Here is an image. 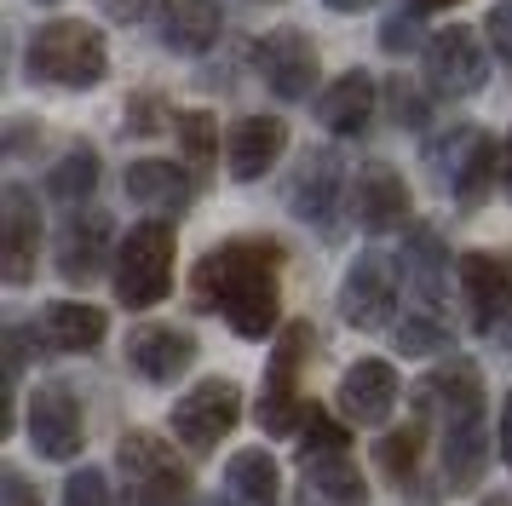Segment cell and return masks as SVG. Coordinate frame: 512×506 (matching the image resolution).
<instances>
[{"label": "cell", "instance_id": "42", "mask_svg": "<svg viewBox=\"0 0 512 506\" xmlns=\"http://www.w3.org/2000/svg\"><path fill=\"white\" fill-rule=\"evenodd\" d=\"M484 506H507V501H501V495H495V501H484Z\"/></svg>", "mask_w": 512, "mask_h": 506}, {"label": "cell", "instance_id": "21", "mask_svg": "<svg viewBox=\"0 0 512 506\" xmlns=\"http://www.w3.org/2000/svg\"><path fill=\"white\" fill-rule=\"evenodd\" d=\"M127 196H133L144 213L173 219V213L190 207V179H185V167H173V161H133V167H127Z\"/></svg>", "mask_w": 512, "mask_h": 506}, {"label": "cell", "instance_id": "5", "mask_svg": "<svg viewBox=\"0 0 512 506\" xmlns=\"http://www.w3.org/2000/svg\"><path fill=\"white\" fill-rule=\"evenodd\" d=\"M173 288V225L150 219V225L127 230V242L116 253V299L127 311L162 305Z\"/></svg>", "mask_w": 512, "mask_h": 506}, {"label": "cell", "instance_id": "38", "mask_svg": "<svg viewBox=\"0 0 512 506\" xmlns=\"http://www.w3.org/2000/svg\"><path fill=\"white\" fill-rule=\"evenodd\" d=\"M501 455L512 466V391H507V403H501Z\"/></svg>", "mask_w": 512, "mask_h": 506}, {"label": "cell", "instance_id": "11", "mask_svg": "<svg viewBox=\"0 0 512 506\" xmlns=\"http://www.w3.org/2000/svg\"><path fill=\"white\" fill-rule=\"evenodd\" d=\"M455 276H461V299H466L472 328L495 334L501 317L512 311V259H501V253H466L455 265Z\"/></svg>", "mask_w": 512, "mask_h": 506}, {"label": "cell", "instance_id": "19", "mask_svg": "<svg viewBox=\"0 0 512 506\" xmlns=\"http://www.w3.org/2000/svg\"><path fill=\"white\" fill-rule=\"evenodd\" d=\"M110 259V219L104 213H75L58 236V271L70 282H93Z\"/></svg>", "mask_w": 512, "mask_h": 506}, {"label": "cell", "instance_id": "34", "mask_svg": "<svg viewBox=\"0 0 512 506\" xmlns=\"http://www.w3.org/2000/svg\"><path fill=\"white\" fill-rule=\"evenodd\" d=\"M484 35H489V46H495V58L512 69V0H495V6H489Z\"/></svg>", "mask_w": 512, "mask_h": 506}, {"label": "cell", "instance_id": "9", "mask_svg": "<svg viewBox=\"0 0 512 506\" xmlns=\"http://www.w3.org/2000/svg\"><path fill=\"white\" fill-rule=\"evenodd\" d=\"M254 69L282 104H300V98H311V81H317V52L300 29H271L254 46Z\"/></svg>", "mask_w": 512, "mask_h": 506}, {"label": "cell", "instance_id": "40", "mask_svg": "<svg viewBox=\"0 0 512 506\" xmlns=\"http://www.w3.org/2000/svg\"><path fill=\"white\" fill-rule=\"evenodd\" d=\"M328 12H369L374 0H323Z\"/></svg>", "mask_w": 512, "mask_h": 506}, {"label": "cell", "instance_id": "32", "mask_svg": "<svg viewBox=\"0 0 512 506\" xmlns=\"http://www.w3.org/2000/svg\"><path fill=\"white\" fill-rule=\"evenodd\" d=\"M426 115H432L426 92H415V81H392V121H397V127L420 133V127H426Z\"/></svg>", "mask_w": 512, "mask_h": 506}, {"label": "cell", "instance_id": "15", "mask_svg": "<svg viewBox=\"0 0 512 506\" xmlns=\"http://www.w3.org/2000/svg\"><path fill=\"white\" fill-rule=\"evenodd\" d=\"M127 363H133V374H144V380H179L190 363H196V334H185V328H173V322H139L133 334H127Z\"/></svg>", "mask_w": 512, "mask_h": 506}, {"label": "cell", "instance_id": "35", "mask_svg": "<svg viewBox=\"0 0 512 506\" xmlns=\"http://www.w3.org/2000/svg\"><path fill=\"white\" fill-rule=\"evenodd\" d=\"M380 41H386V52H409V46L420 41V29L409 18H386V29H380Z\"/></svg>", "mask_w": 512, "mask_h": 506}, {"label": "cell", "instance_id": "28", "mask_svg": "<svg viewBox=\"0 0 512 506\" xmlns=\"http://www.w3.org/2000/svg\"><path fill=\"white\" fill-rule=\"evenodd\" d=\"M93 184H98V156L93 150H70V156L52 167L47 190L58 202H81V196H93Z\"/></svg>", "mask_w": 512, "mask_h": 506}, {"label": "cell", "instance_id": "10", "mask_svg": "<svg viewBox=\"0 0 512 506\" xmlns=\"http://www.w3.org/2000/svg\"><path fill=\"white\" fill-rule=\"evenodd\" d=\"M426 75H432V87L449 92V98H472V92L484 87L489 75V58H484V41H478V29H438L432 46H426Z\"/></svg>", "mask_w": 512, "mask_h": 506}, {"label": "cell", "instance_id": "24", "mask_svg": "<svg viewBox=\"0 0 512 506\" xmlns=\"http://www.w3.org/2000/svg\"><path fill=\"white\" fill-rule=\"evenodd\" d=\"M219 0H173L162 18L167 52H185V58H202L213 41H219Z\"/></svg>", "mask_w": 512, "mask_h": 506}, {"label": "cell", "instance_id": "30", "mask_svg": "<svg viewBox=\"0 0 512 506\" xmlns=\"http://www.w3.org/2000/svg\"><path fill=\"white\" fill-rule=\"evenodd\" d=\"M300 449L305 460H323V455H346V426L340 420H328V414H311L300 432Z\"/></svg>", "mask_w": 512, "mask_h": 506}, {"label": "cell", "instance_id": "26", "mask_svg": "<svg viewBox=\"0 0 512 506\" xmlns=\"http://www.w3.org/2000/svg\"><path fill=\"white\" fill-rule=\"evenodd\" d=\"M478 150H484V133H478V127H455V133L438 138L426 156H432V173H438V179L455 190V179L472 167V156H478Z\"/></svg>", "mask_w": 512, "mask_h": 506}, {"label": "cell", "instance_id": "3", "mask_svg": "<svg viewBox=\"0 0 512 506\" xmlns=\"http://www.w3.org/2000/svg\"><path fill=\"white\" fill-rule=\"evenodd\" d=\"M24 75L41 81V87L87 92L110 75V46H104V35H98L93 23H81V18L41 23L24 46Z\"/></svg>", "mask_w": 512, "mask_h": 506}, {"label": "cell", "instance_id": "8", "mask_svg": "<svg viewBox=\"0 0 512 506\" xmlns=\"http://www.w3.org/2000/svg\"><path fill=\"white\" fill-rule=\"evenodd\" d=\"M392 311H397V259H386V253L351 259L346 282H340V317L351 328H386Z\"/></svg>", "mask_w": 512, "mask_h": 506}, {"label": "cell", "instance_id": "25", "mask_svg": "<svg viewBox=\"0 0 512 506\" xmlns=\"http://www.w3.org/2000/svg\"><path fill=\"white\" fill-rule=\"evenodd\" d=\"M225 489H231L236 506H277V460L259 455V449H242L225 466Z\"/></svg>", "mask_w": 512, "mask_h": 506}, {"label": "cell", "instance_id": "1", "mask_svg": "<svg viewBox=\"0 0 512 506\" xmlns=\"http://www.w3.org/2000/svg\"><path fill=\"white\" fill-rule=\"evenodd\" d=\"M277 271H282L277 242H225L196 265L190 294H196L202 311H219L242 340H265L277 328Z\"/></svg>", "mask_w": 512, "mask_h": 506}, {"label": "cell", "instance_id": "37", "mask_svg": "<svg viewBox=\"0 0 512 506\" xmlns=\"http://www.w3.org/2000/svg\"><path fill=\"white\" fill-rule=\"evenodd\" d=\"M104 12L116 23H139L144 18V0H104Z\"/></svg>", "mask_w": 512, "mask_h": 506}, {"label": "cell", "instance_id": "14", "mask_svg": "<svg viewBox=\"0 0 512 506\" xmlns=\"http://www.w3.org/2000/svg\"><path fill=\"white\" fill-rule=\"evenodd\" d=\"M288 207L294 219H305L311 230L334 236V219H340V156L334 150H311L300 161V173L288 184Z\"/></svg>", "mask_w": 512, "mask_h": 506}, {"label": "cell", "instance_id": "7", "mask_svg": "<svg viewBox=\"0 0 512 506\" xmlns=\"http://www.w3.org/2000/svg\"><path fill=\"white\" fill-rule=\"evenodd\" d=\"M305 328H288V340H282V351L271 357V368H265V397H259V426L271 437H300L305 420H311V403H305L300 391H294V380H300V357H305Z\"/></svg>", "mask_w": 512, "mask_h": 506}, {"label": "cell", "instance_id": "31", "mask_svg": "<svg viewBox=\"0 0 512 506\" xmlns=\"http://www.w3.org/2000/svg\"><path fill=\"white\" fill-rule=\"evenodd\" d=\"M380 460H386L392 483H409V466L420 460V426H409V432L386 437V443H380Z\"/></svg>", "mask_w": 512, "mask_h": 506}, {"label": "cell", "instance_id": "41", "mask_svg": "<svg viewBox=\"0 0 512 506\" xmlns=\"http://www.w3.org/2000/svg\"><path fill=\"white\" fill-rule=\"evenodd\" d=\"M415 12H443V6H455V0H409Z\"/></svg>", "mask_w": 512, "mask_h": 506}, {"label": "cell", "instance_id": "33", "mask_svg": "<svg viewBox=\"0 0 512 506\" xmlns=\"http://www.w3.org/2000/svg\"><path fill=\"white\" fill-rule=\"evenodd\" d=\"M64 506H110V483L98 466H81L70 483H64Z\"/></svg>", "mask_w": 512, "mask_h": 506}, {"label": "cell", "instance_id": "27", "mask_svg": "<svg viewBox=\"0 0 512 506\" xmlns=\"http://www.w3.org/2000/svg\"><path fill=\"white\" fill-rule=\"evenodd\" d=\"M173 127H179V150H185L190 173H208L213 156H219V127H213V115L208 110H185Z\"/></svg>", "mask_w": 512, "mask_h": 506}, {"label": "cell", "instance_id": "6", "mask_svg": "<svg viewBox=\"0 0 512 506\" xmlns=\"http://www.w3.org/2000/svg\"><path fill=\"white\" fill-rule=\"evenodd\" d=\"M242 420V391L231 380H196V386L173 403V437L185 443L190 455H208L219 449L231 426Z\"/></svg>", "mask_w": 512, "mask_h": 506}, {"label": "cell", "instance_id": "2", "mask_svg": "<svg viewBox=\"0 0 512 506\" xmlns=\"http://www.w3.org/2000/svg\"><path fill=\"white\" fill-rule=\"evenodd\" d=\"M432 397L443 403V478L449 489H472L484 478V374L472 363H449L432 374Z\"/></svg>", "mask_w": 512, "mask_h": 506}, {"label": "cell", "instance_id": "12", "mask_svg": "<svg viewBox=\"0 0 512 506\" xmlns=\"http://www.w3.org/2000/svg\"><path fill=\"white\" fill-rule=\"evenodd\" d=\"M35 259H41V213H35V196L24 184H6L0 196V276L12 288H24L35 276Z\"/></svg>", "mask_w": 512, "mask_h": 506}, {"label": "cell", "instance_id": "23", "mask_svg": "<svg viewBox=\"0 0 512 506\" xmlns=\"http://www.w3.org/2000/svg\"><path fill=\"white\" fill-rule=\"evenodd\" d=\"M104 328H110V317H104L98 305L58 299V305L41 311V340H47L52 351H93V345L104 340Z\"/></svg>", "mask_w": 512, "mask_h": 506}, {"label": "cell", "instance_id": "18", "mask_svg": "<svg viewBox=\"0 0 512 506\" xmlns=\"http://www.w3.org/2000/svg\"><path fill=\"white\" fill-rule=\"evenodd\" d=\"M317 121H323L328 133H340V138L369 133V121H374V75L346 69L340 81H328V92L317 98Z\"/></svg>", "mask_w": 512, "mask_h": 506}, {"label": "cell", "instance_id": "4", "mask_svg": "<svg viewBox=\"0 0 512 506\" xmlns=\"http://www.w3.org/2000/svg\"><path fill=\"white\" fill-rule=\"evenodd\" d=\"M116 472L133 506H179L190 495V466L156 432H127L116 443Z\"/></svg>", "mask_w": 512, "mask_h": 506}, {"label": "cell", "instance_id": "29", "mask_svg": "<svg viewBox=\"0 0 512 506\" xmlns=\"http://www.w3.org/2000/svg\"><path fill=\"white\" fill-rule=\"evenodd\" d=\"M449 340L443 334V322L432 311H409V317L397 322V351H409V357H426V351H438Z\"/></svg>", "mask_w": 512, "mask_h": 506}, {"label": "cell", "instance_id": "39", "mask_svg": "<svg viewBox=\"0 0 512 506\" xmlns=\"http://www.w3.org/2000/svg\"><path fill=\"white\" fill-rule=\"evenodd\" d=\"M501 190H507V196H512V138H507V144H501Z\"/></svg>", "mask_w": 512, "mask_h": 506}, {"label": "cell", "instance_id": "22", "mask_svg": "<svg viewBox=\"0 0 512 506\" xmlns=\"http://www.w3.org/2000/svg\"><path fill=\"white\" fill-rule=\"evenodd\" d=\"M357 219L363 230H397L409 219V190L386 161H369L363 179H357Z\"/></svg>", "mask_w": 512, "mask_h": 506}, {"label": "cell", "instance_id": "20", "mask_svg": "<svg viewBox=\"0 0 512 506\" xmlns=\"http://www.w3.org/2000/svg\"><path fill=\"white\" fill-rule=\"evenodd\" d=\"M300 506H369V483H363V472L346 455L305 460Z\"/></svg>", "mask_w": 512, "mask_h": 506}, {"label": "cell", "instance_id": "16", "mask_svg": "<svg viewBox=\"0 0 512 506\" xmlns=\"http://www.w3.org/2000/svg\"><path fill=\"white\" fill-rule=\"evenodd\" d=\"M282 144H288V127H282L277 115H242L225 138V167H231L236 184H254L265 179L271 167H277Z\"/></svg>", "mask_w": 512, "mask_h": 506}, {"label": "cell", "instance_id": "17", "mask_svg": "<svg viewBox=\"0 0 512 506\" xmlns=\"http://www.w3.org/2000/svg\"><path fill=\"white\" fill-rule=\"evenodd\" d=\"M397 403V368L380 363V357H363V363L346 368L340 380V414L346 420H363V426H380Z\"/></svg>", "mask_w": 512, "mask_h": 506}, {"label": "cell", "instance_id": "36", "mask_svg": "<svg viewBox=\"0 0 512 506\" xmlns=\"http://www.w3.org/2000/svg\"><path fill=\"white\" fill-rule=\"evenodd\" d=\"M0 495H6V506H41V495H35L18 472H6V478H0Z\"/></svg>", "mask_w": 512, "mask_h": 506}, {"label": "cell", "instance_id": "13", "mask_svg": "<svg viewBox=\"0 0 512 506\" xmlns=\"http://www.w3.org/2000/svg\"><path fill=\"white\" fill-rule=\"evenodd\" d=\"M29 437H35V449L47 460H75L81 455V403H75L70 386H41L29 397Z\"/></svg>", "mask_w": 512, "mask_h": 506}]
</instances>
